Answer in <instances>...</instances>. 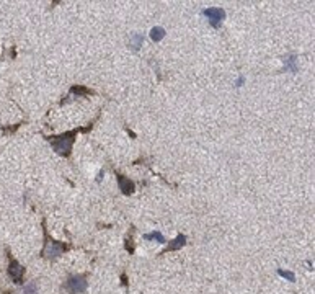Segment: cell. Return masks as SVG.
Returning a JSON list of instances; mask_svg holds the SVG:
<instances>
[{"instance_id": "cell-3", "label": "cell", "mask_w": 315, "mask_h": 294, "mask_svg": "<svg viewBox=\"0 0 315 294\" xmlns=\"http://www.w3.org/2000/svg\"><path fill=\"white\" fill-rule=\"evenodd\" d=\"M87 288H88L87 275H71L64 281L61 290L66 294H82L87 291Z\"/></svg>"}, {"instance_id": "cell-8", "label": "cell", "mask_w": 315, "mask_h": 294, "mask_svg": "<svg viewBox=\"0 0 315 294\" xmlns=\"http://www.w3.org/2000/svg\"><path fill=\"white\" fill-rule=\"evenodd\" d=\"M186 245V235L185 234H178L177 237H175L172 242L168 244V247L163 250L162 253H168V252H177V250L183 249Z\"/></svg>"}, {"instance_id": "cell-5", "label": "cell", "mask_w": 315, "mask_h": 294, "mask_svg": "<svg viewBox=\"0 0 315 294\" xmlns=\"http://www.w3.org/2000/svg\"><path fill=\"white\" fill-rule=\"evenodd\" d=\"M202 15L207 18V21H209V25L212 26V28H216V30L221 28L222 21L226 20V10L219 8V7L204 8V10H202Z\"/></svg>"}, {"instance_id": "cell-17", "label": "cell", "mask_w": 315, "mask_h": 294, "mask_svg": "<svg viewBox=\"0 0 315 294\" xmlns=\"http://www.w3.org/2000/svg\"><path fill=\"white\" fill-rule=\"evenodd\" d=\"M121 280H122V285L127 286V276H126V273H122V275H121Z\"/></svg>"}, {"instance_id": "cell-7", "label": "cell", "mask_w": 315, "mask_h": 294, "mask_svg": "<svg viewBox=\"0 0 315 294\" xmlns=\"http://www.w3.org/2000/svg\"><path fill=\"white\" fill-rule=\"evenodd\" d=\"M95 92L93 90H90L87 87H83V85H72V88L69 90V95L66 97V100H62L61 103L64 105L66 101H69L72 97H77V98H82V97H87V95H93Z\"/></svg>"}, {"instance_id": "cell-6", "label": "cell", "mask_w": 315, "mask_h": 294, "mask_svg": "<svg viewBox=\"0 0 315 294\" xmlns=\"http://www.w3.org/2000/svg\"><path fill=\"white\" fill-rule=\"evenodd\" d=\"M116 181H118V188L121 190V193H122V195L129 196V195L134 193L136 185H134V181L129 180V178H127V176L121 175V173H116Z\"/></svg>"}, {"instance_id": "cell-13", "label": "cell", "mask_w": 315, "mask_h": 294, "mask_svg": "<svg viewBox=\"0 0 315 294\" xmlns=\"http://www.w3.org/2000/svg\"><path fill=\"white\" fill-rule=\"evenodd\" d=\"M38 290H39L38 281L33 280V281L26 283L25 288H23V293H21V294H38Z\"/></svg>"}, {"instance_id": "cell-1", "label": "cell", "mask_w": 315, "mask_h": 294, "mask_svg": "<svg viewBox=\"0 0 315 294\" xmlns=\"http://www.w3.org/2000/svg\"><path fill=\"white\" fill-rule=\"evenodd\" d=\"M92 129V125H88L87 127H79V129H72L67 132H62L59 136H46V141L51 144L52 149L62 157H71L72 154V146L76 142V137L79 132H88Z\"/></svg>"}, {"instance_id": "cell-2", "label": "cell", "mask_w": 315, "mask_h": 294, "mask_svg": "<svg viewBox=\"0 0 315 294\" xmlns=\"http://www.w3.org/2000/svg\"><path fill=\"white\" fill-rule=\"evenodd\" d=\"M42 234H44V245H42V250L39 256L41 258H46L49 261H56L61 255L71 250V245L66 242H59V240H54L49 235L46 229V219H42Z\"/></svg>"}, {"instance_id": "cell-16", "label": "cell", "mask_w": 315, "mask_h": 294, "mask_svg": "<svg viewBox=\"0 0 315 294\" xmlns=\"http://www.w3.org/2000/svg\"><path fill=\"white\" fill-rule=\"evenodd\" d=\"M243 82H245V77H243V76H240V77H238V80L236 82V85H237V87H242Z\"/></svg>"}, {"instance_id": "cell-15", "label": "cell", "mask_w": 315, "mask_h": 294, "mask_svg": "<svg viewBox=\"0 0 315 294\" xmlns=\"http://www.w3.org/2000/svg\"><path fill=\"white\" fill-rule=\"evenodd\" d=\"M277 275H279L281 278H284V280H287V281H291V283L296 281V275L292 273V271H287V270L279 268V270H277Z\"/></svg>"}, {"instance_id": "cell-12", "label": "cell", "mask_w": 315, "mask_h": 294, "mask_svg": "<svg viewBox=\"0 0 315 294\" xmlns=\"http://www.w3.org/2000/svg\"><path fill=\"white\" fill-rule=\"evenodd\" d=\"M144 240H156V242L158 244H165L167 240H165L163 237V234L160 232V231H154L151 234H144Z\"/></svg>"}, {"instance_id": "cell-10", "label": "cell", "mask_w": 315, "mask_h": 294, "mask_svg": "<svg viewBox=\"0 0 315 294\" xmlns=\"http://www.w3.org/2000/svg\"><path fill=\"white\" fill-rule=\"evenodd\" d=\"M142 42H144V36H142V35H139V33H132V35H131V38H129V46H131L132 51H139V47L142 46Z\"/></svg>"}, {"instance_id": "cell-11", "label": "cell", "mask_w": 315, "mask_h": 294, "mask_svg": "<svg viewBox=\"0 0 315 294\" xmlns=\"http://www.w3.org/2000/svg\"><path fill=\"white\" fill-rule=\"evenodd\" d=\"M165 38V30L162 28V26H154V28L151 30V40L152 41H162Z\"/></svg>"}, {"instance_id": "cell-14", "label": "cell", "mask_w": 315, "mask_h": 294, "mask_svg": "<svg viewBox=\"0 0 315 294\" xmlns=\"http://www.w3.org/2000/svg\"><path fill=\"white\" fill-rule=\"evenodd\" d=\"M132 234H134V227H132L131 234L126 237V244H124V249L127 250V252H129V255L134 253V250H136V249H134V237H132Z\"/></svg>"}, {"instance_id": "cell-4", "label": "cell", "mask_w": 315, "mask_h": 294, "mask_svg": "<svg viewBox=\"0 0 315 294\" xmlns=\"http://www.w3.org/2000/svg\"><path fill=\"white\" fill-rule=\"evenodd\" d=\"M7 256H8V268H7L8 276L12 278L15 285H23V280H25V266L21 265L12 253H10L8 249H7Z\"/></svg>"}, {"instance_id": "cell-9", "label": "cell", "mask_w": 315, "mask_h": 294, "mask_svg": "<svg viewBox=\"0 0 315 294\" xmlns=\"http://www.w3.org/2000/svg\"><path fill=\"white\" fill-rule=\"evenodd\" d=\"M297 56L296 54H291V56H287L282 59V64H284V71H289L292 74H296L297 72Z\"/></svg>"}]
</instances>
